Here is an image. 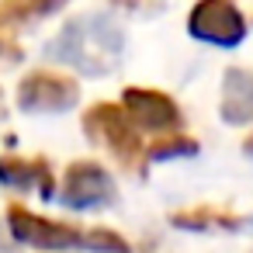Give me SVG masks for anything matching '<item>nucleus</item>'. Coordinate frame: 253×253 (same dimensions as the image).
<instances>
[{"mask_svg":"<svg viewBox=\"0 0 253 253\" xmlns=\"http://www.w3.org/2000/svg\"><path fill=\"white\" fill-rule=\"evenodd\" d=\"M198 153V142L180 135V132H170V135H160L153 146H149V160H170V156H194Z\"/></svg>","mask_w":253,"mask_h":253,"instance_id":"nucleus-8","label":"nucleus"},{"mask_svg":"<svg viewBox=\"0 0 253 253\" xmlns=\"http://www.w3.org/2000/svg\"><path fill=\"white\" fill-rule=\"evenodd\" d=\"M84 128H87V139L90 142H101L108 146L115 156L122 160H139L142 156V142H139V132L135 125L128 122V115L118 108V104H94L87 115H84Z\"/></svg>","mask_w":253,"mask_h":253,"instance_id":"nucleus-3","label":"nucleus"},{"mask_svg":"<svg viewBox=\"0 0 253 253\" xmlns=\"http://www.w3.org/2000/svg\"><path fill=\"white\" fill-rule=\"evenodd\" d=\"M0 180H11V184H28V180H42L49 184V173L42 163H21V160H4L0 163Z\"/></svg>","mask_w":253,"mask_h":253,"instance_id":"nucleus-9","label":"nucleus"},{"mask_svg":"<svg viewBox=\"0 0 253 253\" xmlns=\"http://www.w3.org/2000/svg\"><path fill=\"white\" fill-rule=\"evenodd\" d=\"M73 208H87V205H101L111 198V177L94 167V163H73L66 173V194H63Z\"/></svg>","mask_w":253,"mask_h":253,"instance_id":"nucleus-6","label":"nucleus"},{"mask_svg":"<svg viewBox=\"0 0 253 253\" xmlns=\"http://www.w3.org/2000/svg\"><path fill=\"white\" fill-rule=\"evenodd\" d=\"M187 32L198 42L232 49V45L243 42L246 21L236 7V0H198L194 11H191V21H187Z\"/></svg>","mask_w":253,"mask_h":253,"instance_id":"nucleus-2","label":"nucleus"},{"mask_svg":"<svg viewBox=\"0 0 253 253\" xmlns=\"http://www.w3.org/2000/svg\"><path fill=\"white\" fill-rule=\"evenodd\" d=\"M59 4H66V0H7V7H4V18L11 21H21V18H35V14H49L56 11Z\"/></svg>","mask_w":253,"mask_h":253,"instance_id":"nucleus-10","label":"nucleus"},{"mask_svg":"<svg viewBox=\"0 0 253 253\" xmlns=\"http://www.w3.org/2000/svg\"><path fill=\"white\" fill-rule=\"evenodd\" d=\"M49 56L84 77H111L125 56V35L108 14H84L56 35Z\"/></svg>","mask_w":253,"mask_h":253,"instance_id":"nucleus-1","label":"nucleus"},{"mask_svg":"<svg viewBox=\"0 0 253 253\" xmlns=\"http://www.w3.org/2000/svg\"><path fill=\"white\" fill-rule=\"evenodd\" d=\"M125 115L132 118V125L146 128V132H160L170 135L173 128H180V111L177 104L160 94V90H142V87H128L125 90Z\"/></svg>","mask_w":253,"mask_h":253,"instance_id":"nucleus-4","label":"nucleus"},{"mask_svg":"<svg viewBox=\"0 0 253 253\" xmlns=\"http://www.w3.org/2000/svg\"><path fill=\"white\" fill-rule=\"evenodd\" d=\"M80 97V87L66 77H52V73H32L25 77L18 101L25 111H70Z\"/></svg>","mask_w":253,"mask_h":253,"instance_id":"nucleus-5","label":"nucleus"},{"mask_svg":"<svg viewBox=\"0 0 253 253\" xmlns=\"http://www.w3.org/2000/svg\"><path fill=\"white\" fill-rule=\"evenodd\" d=\"M246 153H250V156H253V135H250V139H246Z\"/></svg>","mask_w":253,"mask_h":253,"instance_id":"nucleus-11","label":"nucleus"},{"mask_svg":"<svg viewBox=\"0 0 253 253\" xmlns=\"http://www.w3.org/2000/svg\"><path fill=\"white\" fill-rule=\"evenodd\" d=\"M222 122L225 125H246L253 122V73L250 70H229L222 84Z\"/></svg>","mask_w":253,"mask_h":253,"instance_id":"nucleus-7","label":"nucleus"}]
</instances>
